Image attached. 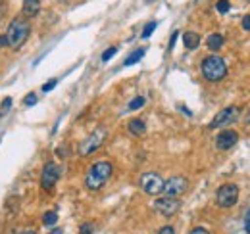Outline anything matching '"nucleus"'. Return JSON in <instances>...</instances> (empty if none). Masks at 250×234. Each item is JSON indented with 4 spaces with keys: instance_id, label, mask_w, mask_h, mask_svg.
<instances>
[{
    "instance_id": "393cba45",
    "label": "nucleus",
    "mask_w": 250,
    "mask_h": 234,
    "mask_svg": "<svg viewBox=\"0 0 250 234\" xmlns=\"http://www.w3.org/2000/svg\"><path fill=\"white\" fill-rule=\"evenodd\" d=\"M58 85V79H52V81H48V83H44L42 85V92H48V90H52V88Z\"/></svg>"
},
{
    "instance_id": "aec40b11",
    "label": "nucleus",
    "mask_w": 250,
    "mask_h": 234,
    "mask_svg": "<svg viewBox=\"0 0 250 234\" xmlns=\"http://www.w3.org/2000/svg\"><path fill=\"white\" fill-rule=\"evenodd\" d=\"M156 21H150V23H148V25H146V27H145V31H143V35H141V37H143V39H148V37H150V35H152V33H154V29H156Z\"/></svg>"
},
{
    "instance_id": "f03ea898",
    "label": "nucleus",
    "mask_w": 250,
    "mask_h": 234,
    "mask_svg": "<svg viewBox=\"0 0 250 234\" xmlns=\"http://www.w3.org/2000/svg\"><path fill=\"white\" fill-rule=\"evenodd\" d=\"M112 173H114V165L110 161H96L91 165L89 173L85 176V186L89 190H100L108 182Z\"/></svg>"
},
{
    "instance_id": "6ab92c4d",
    "label": "nucleus",
    "mask_w": 250,
    "mask_h": 234,
    "mask_svg": "<svg viewBox=\"0 0 250 234\" xmlns=\"http://www.w3.org/2000/svg\"><path fill=\"white\" fill-rule=\"evenodd\" d=\"M216 10H218L219 14H227V12L231 10V4H229V0H218V4H216Z\"/></svg>"
},
{
    "instance_id": "f3484780",
    "label": "nucleus",
    "mask_w": 250,
    "mask_h": 234,
    "mask_svg": "<svg viewBox=\"0 0 250 234\" xmlns=\"http://www.w3.org/2000/svg\"><path fill=\"white\" fill-rule=\"evenodd\" d=\"M145 96H137V98H133L131 102H129V106H127V110L129 112H135V110H141L143 106H145Z\"/></svg>"
},
{
    "instance_id": "7c9ffc66",
    "label": "nucleus",
    "mask_w": 250,
    "mask_h": 234,
    "mask_svg": "<svg viewBox=\"0 0 250 234\" xmlns=\"http://www.w3.org/2000/svg\"><path fill=\"white\" fill-rule=\"evenodd\" d=\"M0 46H8V39H6V35L0 37Z\"/></svg>"
},
{
    "instance_id": "c85d7f7f",
    "label": "nucleus",
    "mask_w": 250,
    "mask_h": 234,
    "mask_svg": "<svg viewBox=\"0 0 250 234\" xmlns=\"http://www.w3.org/2000/svg\"><path fill=\"white\" fill-rule=\"evenodd\" d=\"M243 29H245V31H250V14L243 18Z\"/></svg>"
},
{
    "instance_id": "6e6552de",
    "label": "nucleus",
    "mask_w": 250,
    "mask_h": 234,
    "mask_svg": "<svg viewBox=\"0 0 250 234\" xmlns=\"http://www.w3.org/2000/svg\"><path fill=\"white\" fill-rule=\"evenodd\" d=\"M164 178L158 175V173H145V175L141 176V180H139V184H141V188L148 194V196H156L160 192H164Z\"/></svg>"
},
{
    "instance_id": "423d86ee",
    "label": "nucleus",
    "mask_w": 250,
    "mask_h": 234,
    "mask_svg": "<svg viewBox=\"0 0 250 234\" xmlns=\"http://www.w3.org/2000/svg\"><path fill=\"white\" fill-rule=\"evenodd\" d=\"M60 175H62V167L56 165L54 161H48V163L44 165V169H42V175H41V186H42L46 192H50V190L54 188V184L58 182Z\"/></svg>"
},
{
    "instance_id": "20e7f679",
    "label": "nucleus",
    "mask_w": 250,
    "mask_h": 234,
    "mask_svg": "<svg viewBox=\"0 0 250 234\" xmlns=\"http://www.w3.org/2000/svg\"><path fill=\"white\" fill-rule=\"evenodd\" d=\"M106 136H108V131L104 129V127H98V129H94L93 133L79 144V156H91L93 152H96L98 148L102 146L104 142H106Z\"/></svg>"
},
{
    "instance_id": "c756f323",
    "label": "nucleus",
    "mask_w": 250,
    "mask_h": 234,
    "mask_svg": "<svg viewBox=\"0 0 250 234\" xmlns=\"http://www.w3.org/2000/svg\"><path fill=\"white\" fill-rule=\"evenodd\" d=\"M177 37H179V33H177V31H175V33H173V35H171V39H169V50H171V48H173V46H175V40H177Z\"/></svg>"
},
{
    "instance_id": "4468645a",
    "label": "nucleus",
    "mask_w": 250,
    "mask_h": 234,
    "mask_svg": "<svg viewBox=\"0 0 250 234\" xmlns=\"http://www.w3.org/2000/svg\"><path fill=\"white\" fill-rule=\"evenodd\" d=\"M206 46H208L212 52H218V50H221V46H223V37L218 35V33L210 35V37L206 39Z\"/></svg>"
},
{
    "instance_id": "bb28decb",
    "label": "nucleus",
    "mask_w": 250,
    "mask_h": 234,
    "mask_svg": "<svg viewBox=\"0 0 250 234\" xmlns=\"http://www.w3.org/2000/svg\"><path fill=\"white\" fill-rule=\"evenodd\" d=\"M158 234H175V229H173V227H162V229L158 231Z\"/></svg>"
},
{
    "instance_id": "f8f14e48",
    "label": "nucleus",
    "mask_w": 250,
    "mask_h": 234,
    "mask_svg": "<svg viewBox=\"0 0 250 234\" xmlns=\"http://www.w3.org/2000/svg\"><path fill=\"white\" fill-rule=\"evenodd\" d=\"M39 10H41V0H25V2H23V8H21V12H23L25 18L37 16Z\"/></svg>"
},
{
    "instance_id": "5701e85b",
    "label": "nucleus",
    "mask_w": 250,
    "mask_h": 234,
    "mask_svg": "<svg viewBox=\"0 0 250 234\" xmlns=\"http://www.w3.org/2000/svg\"><path fill=\"white\" fill-rule=\"evenodd\" d=\"M93 233H94L93 223H85V225H81V229H79V234H93Z\"/></svg>"
},
{
    "instance_id": "9d476101",
    "label": "nucleus",
    "mask_w": 250,
    "mask_h": 234,
    "mask_svg": "<svg viewBox=\"0 0 250 234\" xmlns=\"http://www.w3.org/2000/svg\"><path fill=\"white\" fill-rule=\"evenodd\" d=\"M154 209L160 215H164V217H173L181 209V202L177 198L164 196V198H158L156 202H154Z\"/></svg>"
},
{
    "instance_id": "72a5a7b5",
    "label": "nucleus",
    "mask_w": 250,
    "mask_h": 234,
    "mask_svg": "<svg viewBox=\"0 0 250 234\" xmlns=\"http://www.w3.org/2000/svg\"><path fill=\"white\" fill-rule=\"evenodd\" d=\"M20 234H37L35 231H23V233H20Z\"/></svg>"
},
{
    "instance_id": "0eeeda50",
    "label": "nucleus",
    "mask_w": 250,
    "mask_h": 234,
    "mask_svg": "<svg viewBox=\"0 0 250 234\" xmlns=\"http://www.w3.org/2000/svg\"><path fill=\"white\" fill-rule=\"evenodd\" d=\"M187 188H188V180L181 175L171 176V178H167V180L164 182V194H166V196H171V198L183 196V194L187 192Z\"/></svg>"
},
{
    "instance_id": "473e14b6",
    "label": "nucleus",
    "mask_w": 250,
    "mask_h": 234,
    "mask_svg": "<svg viewBox=\"0 0 250 234\" xmlns=\"http://www.w3.org/2000/svg\"><path fill=\"white\" fill-rule=\"evenodd\" d=\"M4 12H6V6H4V4H0V18L4 16Z\"/></svg>"
},
{
    "instance_id": "2eb2a0df",
    "label": "nucleus",
    "mask_w": 250,
    "mask_h": 234,
    "mask_svg": "<svg viewBox=\"0 0 250 234\" xmlns=\"http://www.w3.org/2000/svg\"><path fill=\"white\" fill-rule=\"evenodd\" d=\"M145 131H146V125L143 119H131L129 121V133L139 136V135H145Z\"/></svg>"
},
{
    "instance_id": "9b49d317",
    "label": "nucleus",
    "mask_w": 250,
    "mask_h": 234,
    "mask_svg": "<svg viewBox=\"0 0 250 234\" xmlns=\"http://www.w3.org/2000/svg\"><path fill=\"white\" fill-rule=\"evenodd\" d=\"M237 140H239V135H237V131H231V129H225V131H221L218 135V138H216V146L219 150H229V148H233L237 144Z\"/></svg>"
},
{
    "instance_id": "412c9836",
    "label": "nucleus",
    "mask_w": 250,
    "mask_h": 234,
    "mask_svg": "<svg viewBox=\"0 0 250 234\" xmlns=\"http://www.w3.org/2000/svg\"><path fill=\"white\" fill-rule=\"evenodd\" d=\"M116 52H118V48H116V46H110V48L102 54V61H108L110 58H114V56H116Z\"/></svg>"
},
{
    "instance_id": "4be33fe9",
    "label": "nucleus",
    "mask_w": 250,
    "mask_h": 234,
    "mask_svg": "<svg viewBox=\"0 0 250 234\" xmlns=\"http://www.w3.org/2000/svg\"><path fill=\"white\" fill-rule=\"evenodd\" d=\"M23 104H25V106H35V104H37V94H35V92H29V94L23 98Z\"/></svg>"
},
{
    "instance_id": "2f4dec72",
    "label": "nucleus",
    "mask_w": 250,
    "mask_h": 234,
    "mask_svg": "<svg viewBox=\"0 0 250 234\" xmlns=\"http://www.w3.org/2000/svg\"><path fill=\"white\" fill-rule=\"evenodd\" d=\"M48 234H63V231H62V229H52Z\"/></svg>"
},
{
    "instance_id": "7ed1b4c3",
    "label": "nucleus",
    "mask_w": 250,
    "mask_h": 234,
    "mask_svg": "<svg viewBox=\"0 0 250 234\" xmlns=\"http://www.w3.org/2000/svg\"><path fill=\"white\" fill-rule=\"evenodd\" d=\"M202 75L206 81H212V83H219L225 75H227V63L219 56H206L202 59Z\"/></svg>"
},
{
    "instance_id": "a878e982",
    "label": "nucleus",
    "mask_w": 250,
    "mask_h": 234,
    "mask_svg": "<svg viewBox=\"0 0 250 234\" xmlns=\"http://www.w3.org/2000/svg\"><path fill=\"white\" fill-rule=\"evenodd\" d=\"M188 234H210V231H208V229H204V227H194Z\"/></svg>"
},
{
    "instance_id": "f257e3e1",
    "label": "nucleus",
    "mask_w": 250,
    "mask_h": 234,
    "mask_svg": "<svg viewBox=\"0 0 250 234\" xmlns=\"http://www.w3.org/2000/svg\"><path fill=\"white\" fill-rule=\"evenodd\" d=\"M31 35V23L27 21V18L23 16H18L16 20H12V23L8 25V31H6V39H8V46L18 50L21 48L27 39Z\"/></svg>"
},
{
    "instance_id": "a211bd4d",
    "label": "nucleus",
    "mask_w": 250,
    "mask_h": 234,
    "mask_svg": "<svg viewBox=\"0 0 250 234\" xmlns=\"http://www.w3.org/2000/svg\"><path fill=\"white\" fill-rule=\"evenodd\" d=\"M42 223H44L46 227L56 225V223H58V213H56V211H46L44 217H42Z\"/></svg>"
},
{
    "instance_id": "ddd939ff",
    "label": "nucleus",
    "mask_w": 250,
    "mask_h": 234,
    "mask_svg": "<svg viewBox=\"0 0 250 234\" xmlns=\"http://www.w3.org/2000/svg\"><path fill=\"white\" fill-rule=\"evenodd\" d=\"M183 44H185V48H188V50H196L198 44H200V37L196 33H192V31H187L183 35Z\"/></svg>"
},
{
    "instance_id": "39448f33",
    "label": "nucleus",
    "mask_w": 250,
    "mask_h": 234,
    "mask_svg": "<svg viewBox=\"0 0 250 234\" xmlns=\"http://www.w3.org/2000/svg\"><path fill=\"white\" fill-rule=\"evenodd\" d=\"M239 202V186L233 184V182H227L223 186H219L218 192H216V204L223 209L227 207H233V205Z\"/></svg>"
},
{
    "instance_id": "dca6fc26",
    "label": "nucleus",
    "mask_w": 250,
    "mask_h": 234,
    "mask_svg": "<svg viewBox=\"0 0 250 234\" xmlns=\"http://www.w3.org/2000/svg\"><path fill=\"white\" fill-rule=\"evenodd\" d=\"M145 52H146L145 48H137L135 52H131V54L127 56V59L124 61V65H127V67H129V65H135L137 61H141V59H143V56H145Z\"/></svg>"
},
{
    "instance_id": "f704fd0d",
    "label": "nucleus",
    "mask_w": 250,
    "mask_h": 234,
    "mask_svg": "<svg viewBox=\"0 0 250 234\" xmlns=\"http://www.w3.org/2000/svg\"><path fill=\"white\" fill-rule=\"evenodd\" d=\"M0 2H2V0H0Z\"/></svg>"
},
{
    "instance_id": "1a4fd4ad",
    "label": "nucleus",
    "mask_w": 250,
    "mask_h": 234,
    "mask_svg": "<svg viewBox=\"0 0 250 234\" xmlns=\"http://www.w3.org/2000/svg\"><path fill=\"white\" fill-rule=\"evenodd\" d=\"M239 117V108L237 106H229V108H223L221 112L216 114V117L212 119L210 123V129H221V127H227L231 123H235V119Z\"/></svg>"
},
{
    "instance_id": "cd10ccee",
    "label": "nucleus",
    "mask_w": 250,
    "mask_h": 234,
    "mask_svg": "<svg viewBox=\"0 0 250 234\" xmlns=\"http://www.w3.org/2000/svg\"><path fill=\"white\" fill-rule=\"evenodd\" d=\"M243 223H245V231L250 234V209L247 211V215H245V221H243Z\"/></svg>"
},
{
    "instance_id": "b1692460",
    "label": "nucleus",
    "mask_w": 250,
    "mask_h": 234,
    "mask_svg": "<svg viewBox=\"0 0 250 234\" xmlns=\"http://www.w3.org/2000/svg\"><path fill=\"white\" fill-rule=\"evenodd\" d=\"M10 106H12V98H6V100L2 102V106H0V117L4 116L8 110H10Z\"/></svg>"
}]
</instances>
